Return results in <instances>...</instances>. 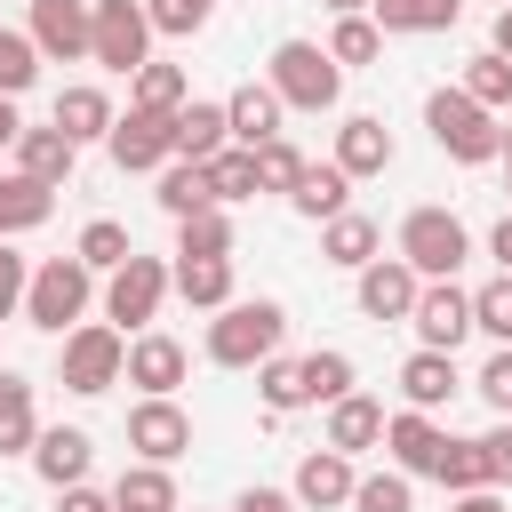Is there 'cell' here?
<instances>
[{"instance_id": "6da1fadb", "label": "cell", "mask_w": 512, "mask_h": 512, "mask_svg": "<svg viewBox=\"0 0 512 512\" xmlns=\"http://www.w3.org/2000/svg\"><path fill=\"white\" fill-rule=\"evenodd\" d=\"M424 128H432V144H440L456 168L504 160V120H496L488 104H472L464 88H432V96H424Z\"/></svg>"}, {"instance_id": "7a4b0ae2", "label": "cell", "mask_w": 512, "mask_h": 512, "mask_svg": "<svg viewBox=\"0 0 512 512\" xmlns=\"http://www.w3.org/2000/svg\"><path fill=\"white\" fill-rule=\"evenodd\" d=\"M288 336V312L272 296H232L216 320H208V360L216 368H264Z\"/></svg>"}, {"instance_id": "3957f363", "label": "cell", "mask_w": 512, "mask_h": 512, "mask_svg": "<svg viewBox=\"0 0 512 512\" xmlns=\"http://www.w3.org/2000/svg\"><path fill=\"white\" fill-rule=\"evenodd\" d=\"M264 80H272V96L288 112H336V96H344V64L320 40H280L272 64H264Z\"/></svg>"}, {"instance_id": "277c9868", "label": "cell", "mask_w": 512, "mask_h": 512, "mask_svg": "<svg viewBox=\"0 0 512 512\" xmlns=\"http://www.w3.org/2000/svg\"><path fill=\"white\" fill-rule=\"evenodd\" d=\"M88 296H96V272H88L80 256H48V264L32 272V288H24V320L48 328V336H72L80 312H88Z\"/></svg>"}, {"instance_id": "5b68a950", "label": "cell", "mask_w": 512, "mask_h": 512, "mask_svg": "<svg viewBox=\"0 0 512 512\" xmlns=\"http://www.w3.org/2000/svg\"><path fill=\"white\" fill-rule=\"evenodd\" d=\"M56 376H64V392H80V400L112 392V384L128 376V336H120L112 320H80V328L64 336V360H56Z\"/></svg>"}, {"instance_id": "8992f818", "label": "cell", "mask_w": 512, "mask_h": 512, "mask_svg": "<svg viewBox=\"0 0 512 512\" xmlns=\"http://www.w3.org/2000/svg\"><path fill=\"white\" fill-rule=\"evenodd\" d=\"M472 256V232L448 216V208H408L400 216V264L416 280H456V264Z\"/></svg>"}, {"instance_id": "52a82bcc", "label": "cell", "mask_w": 512, "mask_h": 512, "mask_svg": "<svg viewBox=\"0 0 512 512\" xmlns=\"http://www.w3.org/2000/svg\"><path fill=\"white\" fill-rule=\"evenodd\" d=\"M88 64H104V72H128V80L152 64V16H144V0H96Z\"/></svg>"}, {"instance_id": "ba28073f", "label": "cell", "mask_w": 512, "mask_h": 512, "mask_svg": "<svg viewBox=\"0 0 512 512\" xmlns=\"http://www.w3.org/2000/svg\"><path fill=\"white\" fill-rule=\"evenodd\" d=\"M168 288H176V280H168V264H160V256H128V264H120V272L104 280V320H112V328H136V336H144Z\"/></svg>"}, {"instance_id": "9c48e42d", "label": "cell", "mask_w": 512, "mask_h": 512, "mask_svg": "<svg viewBox=\"0 0 512 512\" xmlns=\"http://www.w3.org/2000/svg\"><path fill=\"white\" fill-rule=\"evenodd\" d=\"M104 152H112V168H128V176L168 168V160H176V120H160V112H136V104H128V112L112 120Z\"/></svg>"}, {"instance_id": "30bf717a", "label": "cell", "mask_w": 512, "mask_h": 512, "mask_svg": "<svg viewBox=\"0 0 512 512\" xmlns=\"http://www.w3.org/2000/svg\"><path fill=\"white\" fill-rule=\"evenodd\" d=\"M408 328H416V344H424V352H456V344L472 336V288H456V280H424V296H416Z\"/></svg>"}, {"instance_id": "8fae6325", "label": "cell", "mask_w": 512, "mask_h": 512, "mask_svg": "<svg viewBox=\"0 0 512 512\" xmlns=\"http://www.w3.org/2000/svg\"><path fill=\"white\" fill-rule=\"evenodd\" d=\"M128 448H136V464H176L192 448V416L176 400H136L128 408Z\"/></svg>"}, {"instance_id": "7c38bea8", "label": "cell", "mask_w": 512, "mask_h": 512, "mask_svg": "<svg viewBox=\"0 0 512 512\" xmlns=\"http://www.w3.org/2000/svg\"><path fill=\"white\" fill-rule=\"evenodd\" d=\"M96 32V0H32V48L56 64H80Z\"/></svg>"}, {"instance_id": "4fadbf2b", "label": "cell", "mask_w": 512, "mask_h": 512, "mask_svg": "<svg viewBox=\"0 0 512 512\" xmlns=\"http://www.w3.org/2000/svg\"><path fill=\"white\" fill-rule=\"evenodd\" d=\"M352 296H360V320H408L416 296H424V280L400 256H376L368 272H352Z\"/></svg>"}, {"instance_id": "5bb4252c", "label": "cell", "mask_w": 512, "mask_h": 512, "mask_svg": "<svg viewBox=\"0 0 512 512\" xmlns=\"http://www.w3.org/2000/svg\"><path fill=\"white\" fill-rule=\"evenodd\" d=\"M384 448H392V472L432 480V472H440V456H448V432H440L424 408H400V416L384 424Z\"/></svg>"}, {"instance_id": "9a60e30c", "label": "cell", "mask_w": 512, "mask_h": 512, "mask_svg": "<svg viewBox=\"0 0 512 512\" xmlns=\"http://www.w3.org/2000/svg\"><path fill=\"white\" fill-rule=\"evenodd\" d=\"M128 384H136L144 400H176V384H184V344L160 336V328L128 336Z\"/></svg>"}, {"instance_id": "2e32d148", "label": "cell", "mask_w": 512, "mask_h": 512, "mask_svg": "<svg viewBox=\"0 0 512 512\" xmlns=\"http://www.w3.org/2000/svg\"><path fill=\"white\" fill-rule=\"evenodd\" d=\"M88 464H96V440H88L80 424H48V432L32 440V472H40L48 488H80Z\"/></svg>"}, {"instance_id": "e0dca14e", "label": "cell", "mask_w": 512, "mask_h": 512, "mask_svg": "<svg viewBox=\"0 0 512 512\" xmlns=\"http://www.w3.org/2000/svg\"><path fill=\"white\" fill-rule=\"evenodd\" d=\"M352 488H360V472H352V456H336V448H312L304 464H296V504L304 512H336V504H352Z\"/></svg>"}, {"instance_id": "ac0fdd59", "label": "cell", "mask_w": 512, "mask_h": 512, "mask_svg": "<svg viewBox=\"0 0 512 512\" xmlns=\"http://www.w3.org/2000/svg\"><path fill=\"white\" fill-rule=\"evenodd\" d=\"M280 96H272V80H240L232 96H224V120H232V144L240 152H256V144H272L280 136Z\"/></svg>"}, {"instance_id": "d6986e66", "label": "cell", "mask_w": 512, "mask_h": 512, "mask_svg": "<svg viewBox=\"0 0 512 512\" xmlns=\"http://www.w3.org/2000/svg\"><path fill=\"white\" fill-rule=\"evenodd\" d=\"M456 392H464L456 352H424V344H416V352L400 360V400H408V408H424V416H432V408H448Z\"/></svg>"}, {"instance_id": "ffe728a7", "label": "cell", "mask_w": 512, "mask_h": 512, "mask_svg": "<svg viewBox=\"0 0 512 512\" xmlns=\"http://www.w3.org/2000/svg\"><path fill=\"white\" fill-rule=\"evenodd\" d=\"M336 168L360 184V176H384L392 168V128L376 120V112H352L344 128H336Z\"/></svg>"}, {"instance_id": "44dd1931", "label": "cell", "mask_w": 512, "mask_h": 512, "mask_svg": "<svg viewBox=\"0 0 512 512\" xmlns=\"http://www.w3.org/2000/svg\"><path fill=\"white\" fill-rule=\"evenodd\" d=\"M384 400H368V392H344L336 408H328V440L320 448H336V456H360V448H384Z\"/></svg>"}, {"instance_id": "7402d4cb", "label": "cell", "mask_w": 512, "mask_h": 512, "mask_svg": "<svg viewBox=\"0 0 512 512\" xmlns=\"http://www.w3.org/2000/svg\"><path fill=\"white\" fill-rule=\"evenodd\" d=\"M320 256H328L336 272H368V264L384 256V232H376V216H360V208H344L336 224H320Z\"/></svg>"}, {"instance_id": "603a6c76", "label": "cell", "mask_w": 512, "mask_h": 512, "mask_svg": "<svg viewBox=\"0 0 512 512\" xmlns=\"http://www.w3.org/2000/svg\"><path fill=\"white\" fill-rule=\"evenodd\" d=\"M72 160H80V144H72V136L56 128V120H48V128H24V136H16V168H24L32 184H56V192H64Z\"/></svg>"}, {"instance_id": "cb8c5ba5", "label": "cell", "mask_w": 512, "mask_h": 512, "mask_svg": "<svg viewBox=\"0 0 512 512\" xmlns=\"http://www.w3.org/2000/svg\"><path fill=\"white\" fill-rule=\"evenodd\" d=\"M168 280H176V296L200 304V312H224V304H232V256H176Z\"/></svg>"}, {"instance_id": "d4e9b609", "label": "cell", "mask_w": 512, "mask_h": 512, "mask_svg": "<svg viewBox=\"0 0 512 512\" xmlns=\"http://www.w3.org/2000/svg\"><path fill=\"white\" fill-rule=\"evenodd\" d=\"M48 216H56V184H32L24 168H8L0 176V240L8 232H40Z\"/></svg>"}, {"instance_id": "484cf974", "label": "cell", "mask_w": 512, "mask_h": 512, "mask_svg": "<svg viewBox=\"0 0 512 512\" xmlns=\"http://www.w3.org/2000/svg\"><path fill=\"white\" fill-rule=\"evenodd\" d=\"M112 120H120V112H112V96H104V88H88V80L56 96V128H64L72 144H104V136H112Z\"/></svg>"}, {"instance_id": "4316f807", "label": "cell", "mask_w": 512, "mask_h": 512, "mask_svg": "<svg viewBox=\"0 0 512 512\" xmlns=\"http://www.w3.org/2000/svg\"><path fill=\"white\" fill-rule=\"evenodd\" d=\"M288 208H296V216H312V224H336V216L352 208V176H344L336 160H320V168H304V184L288 192Z\"/></svg>"}, {"instance_id": "83f0119b", "label": "cell", "mask_w": 512, "mask_h": 512, "mask_svg": "<svg viewBox=\"0 0 512 512\" xmlns=\"http://www.w3.org/2000/svg\"><path fill=\"white\" fill-rule=\"evenodd\" d=\"M40 440V408H32V384L16 368H0V456H32Z\"/></svg>"}, {"instance_id": "f1b7e54d", "label": "cell", "mask_w": 512, "mask_h": 512, "mask_svg": "<svg viewBox=\"0 0 512 512\" xmlns=\"http://www.w3.org/2000/svg\"><path fill=\"white\" fill-rule=\"evenodd\" d=\"M224 144H232V120H224V104H200V96H192V104L176 112V160H216Z\"/></svg>"}, {"instance_id": "f546056e", "label": "cell", "mask_w": 512, "mask_h": 512, "mask_svg": "<svg viewBox=\"0 0 512 512\" xmlns=\"http://www.w3.org/2000/svg\"><path fill=\"white\" fill-rule=\"evenodd\" d=\"M128 104H136V112H160V120H176V112L192 104V80H184V64H144V72L128 80Z\"/></svg>"}, {"instance_id": "4dcf8cb0", "label": "cell", "mask_w": 512, "mask_h": 512, "mask_svg": "<svg viewBox=\"0 0 512 512\" xmlns=\"http://www.w3.org/2000/svg\"><path fill=\"white\" fill-rule=\"evenodd\" d=\"M376 32H448L464 16V0H368Z\"/></svg>"}, {"instance_id": "1f68e13d", "label": "cell", "mask_w": 512, "mask_h": 512, "mask_svg": "<svg viewBox=\"0 0 512 512\" xmlns=\"http://www.w3.org/2000/svg\"><path fill=\"white\" fill-rule=\"evenodd\" d=\"M448 496H480V488H496V464H488V440H448V456H440V472H432Z\"/></svg>"}, {"instance_id": "d6a6232c", "label": "cell", "mask_w": 512, "mask_h": 512, "mask_svg": "<svg viewBox=\"0 0 512 512\" xmlns=\"http://www.w3.org/2000/svg\"><path fill=\"white\" fill-rule=\"evenodd\" d=\"M112 504H120V512H176V480H168V464H128V472L112 480Z\"/></svg>"}, {"instance_id": "836d02e7", "label": "cell", "mask_w": 512, "mask_h": 512, "mask_svg": "<svg viewBox=\"0 0 512 512\" xmlns=\"http://www.w3.org/2000/svg\"><path fill=\"white\" fill-rule=\"evenodd\" d=\"M160 208L184 224V216H200V208H216V192H208V168L200 160H168L160 168Z\"/></svg>"}, {"instance_id": "e575fe53", "label": "cell", "mask_w": 512, "mask_h": 512, "mask_svg": "<svg viewBox=\"0 0 512 512\" xmlns=\"http://www.w3.org/2000/svg\"><path fill=\"white\" fill-rule=\"evenodd\" d=\"M72 256L88 264V272H120L128 256H136V240H128V224H112V216H96V224H80V240H72Z\"/></svg>"}, {"instance_id": "d590c367", "label": "cell", "mask_w": 512, "mask_h": 512, "mask_svg": "<svg viewBox=\"0 0 512 512\" xmlns=\"http://www.w3.org/2000/svg\"><path fill=\"white\" fill-rule=\"evenodd\" d=\"M256 400H264L272 416H296V408H312V392H304V360H280V352H272V360L256 368Z\"/></svg>"}, {"instance_id": "8d00e7d4", "label": "cell", "mask_w": 512, "mask_h": 512, "mask_svg": "<svg viewBox=\"0 0 512 512\" xmlns=\"http://www.w3.org/2000/svg\"><path fill=\"white\" fill-rule=\"evenodd\" d=\"M472 104H488V112H512V64L496 56V48H480V56H464V80H456Z\"/></svg>"}, {"instance_id": "74e56055", "label": "cell", "mask_w": 512, "mask_h": 512, "mask_svg": "<svg viewBox=\"0 0 512 512\" xmlns=\"http://www.w3.org/2000/svg\"><path fill=\"white\" fill-rule=\"evenodd\" d=\"M328 56H336L344 72L376 64V56H384V32H376V16H336V24H328Z\"/></svg>"}, {"instance_id": "f35d334b", "label": "cell", "mask_w": 512, "mask_h": 512, "mask_svg": "<svg viewBox=\"0 0 512 512\" xmlns=\"http://www.w3.org/2000/svg\"><path fill=\"white\" fill-rule=\"evenodd\" d=\"M200 168H208V192H216V208H224V200H248V192H264V184H256V152H240V144H224V152H216V160H200Z\"/></svg>"}, {"instance_id": "ab89813d", "label": "cell", "mask_w": 512, "mask_h": 512, "mask_svg": "<svg viewBox=\"0 0 512 512\" xmlns=\"http://www.w3.org/2000/svg\"><path fill=\"white\" fill-rule=\"evenodd\" d=\"M176 256H232V216L224 208H200L176 224Z\"/></svg>"}, {"instance_id": "60d3db41", "label": "cell", "mask_w": 512, "mask_h": 512, "mask_svg": "<svg viewBox=\"0 0 512 512\" xmlns=\"http://www.w3.org/2000/svg\"><path fill=\"white\" fill-rule=\"evenodd\" d=\"M352 512H416V480L408 472H360Z\"/></svg>"}, {"instance_id": "b9f144b4", "label": "cell", "mask_w": 512, "mask_h": 512, "mask_svg": "<svg viewBox=\"0 0 512 512\" xmlns=\"http://www.w3.org/2000/svg\"><path fill=\"white\" fill-rule=\"evenodd\" d=\"M304 168H312V160H304L288 136L256 144V184H264V192H296V184H304Z\"/></svg>"}, {"instance_id": "7bdbcfd3", "label": "cell", "mask_w": 512, "mask_h": 512, "mask_svg": "<svg viewBox=\"0 0 512 512\" xmlns=\"http://www.w3.org/2000/svg\"><path fill=\"white\" fill-rule=\"evenodd\" d=\"M304 392L336 408V400L352 392V352H336V344H328V352H304Z\"/></svg>"}, {"instance_id": "ee69618b", "label": "cell", "mask_w": 512, "mask_h": 512, "mask_svg": "<svg viewBox=\"0 0 512 512\" xmlns=\"http://www.w3.org/2000/svg\"><path fill=\"white\" fill-rule=\"evenodd\" d=\"M472 328L496 336V344H512V272H496L488 288H472Z\"/></svg>"}, {"instance_id": "f6af8a7d", "label": "cell", "mask_w": 512, "mask_h": 512, "mask_svg": "<svg viewBox=\"0 0 512 512\" xmlns=\"http://www.w3.org/2000/svg\"><path fill=\"white\" fill-rule=\"evenodd\" d=\"M40 80V48H32V32H0V96H24Z\"/></svg>"}, {"instance_id": "bcb514c9", "label": "cell", "mask_w": 512, "mask_h": 512, "mask_svg": "<svg viewBox=\"0 0 512 512\" xmlns=\"http://www.w3.org/2000/svg\"><path fill=\"white\" fill-rule=\"evenodd\" d=\"M144 16H152V32H200L208 16H216V0H144Z\"/></svg>"}, {"instance_id": "7dc6e473", "label": "cell", "mask_w": 512, "mask_h": 512, "mask_svg": "<svg viewBox=\"0 0 512 512\" xmlns=\"http://www.w3.org/2000/svg\"><path fill=\"white\" fill-rule=\"evenodd\" d=\"M472 392H480L496 416H512V344H496V352H488V368L472 376Z\"/></svg>"}, {"instance_id": "c3c4849f", "label": "cell", "mask_w": 512, "mask_h": 512, "mask_svg": "<svg viewBox=\"0 0 512 512\" xmlns=\"http://www.w3.org/2000/svg\"><path fill=\"white\" fill-rule=\"evenodd\" d=\"M24 288H32V272H24V256L0 240V320H8V312H24Z\"/></svg>"}, {"instance_id": "681fc988", "label": "cell", "mask_w": 512, "mask_h": 512, "mask_svg": "<svg viewBox=\"0 0 512 512\" xmlns=\"http://www.w3.org/2000/svg\"><path fill=\"white\" fill-rule=\"evenodd\" d=\"M56 512H120V504H112L104 488H88V480H80V488H56Z\"/></svg>"}, {"instance_id": "f907efd6", "label": "cell", "mask_w": 512, "mask_h": 512, "mask_svg": "<svg viewBox=\"0 0 512 512\" xmlns=\"http://www.w3.org/2000/svg\"><path fill=\"white\" fill-rule=\"evenodd\" d=\"M232 512H296V496H288V488H240Z\"/></svg>"}, {"instance_id": "816d5d0a", "label": "cell", "mask_w": 512, "mask_h": 512, "mask_svg": "<svg viewBox=\"0 0 512 512\" xmlns=\"http://www.w3.org/2000/svg\"><path fill=\"white\" fill-rule=\"evenodd\" d=\"M488 440V464H496V480H512V424H496V432H480Z\"/></svg>"}, {"instance_id": "f5cc1de1", "label": "cell", "mask_w": 512, "mask_h": 512, "mask_svg": "<svg viewBox=\"0 0 512 512\" xmlns=\"http://www.w3.org/2000/svg\"><path fill=\"white\" fill-rule=\"evenodd\" d=\"M488 256H496V272H512V216L488 232Z\"/></svg>"}, {"instance_id": "db71d44e", "label": "cell", "mask_w": 512, "mask_h": 512, "mask_svg": "<svg viewBox=\"0 0 512 512\" xmlns=\"http://www.w3.org/2000/svg\"><path fill=\"white\" fill-rule=\"evenodd\" d=\"M488 48H496V56L512 64V8H496V40H488Z\"/></svg>"}, {"instance_id": "11a10c76", "label": "cell", "mask_w": 512, "mask_h": 512, "mask_svg": "<svg viewBox=\"0 0 512 512\" xmlns=\"http://www.w3.org/2000/svg\"><path fill=\"white\" fill-rule=\"evenodd\" d=\"M24 136V120H16V96H0V144H16Z\"/></svg>"}, {"instance_id": "9f6ffc18", "label": "cell", "mask_w": 512, "mask_h": 512, "mask_svg": "<svg viewBox=\"0 0 512 512\" xmlns=\"http://www.w3.org/2000/svg\"><path fill=\"white\" fill-rule=\"evenodd\" d=\"M448 512H504V504H496V488H480V496H456Z\"/></svg>"}, {"instance_id": "6f0895ef", "label": "cell", "mask_w": 512, "mask_h": 512, "mask_svg": "<svg viewBox=\"0 0 512 512\" xmlns=\"http://www.w3.org/2000/svg\"><path fill=\"white\" fill-rule=\"evenodd\" d=\"M320 8H336V16H368V0H320Z\"/></svg>"}, {"instance_id": "680465c9", "label": "cell", "mask_w": 512, "mask_h": 512, "mask_svg": "<svg viewBox=\"0 0 512 512\" xmlns=\"http://www.w3.org/2000/svg\"><path fill=\"white\" fill-rule=\"evenodd\" d=\"M504 168H512V120H504Z\"/></svg>"}, {"instance_id": "91938a15", "label": "cell", "mask_w": 512, "mask_h": 512, "mask_svg": "<svg viewBox=\"0 0 512 512\" xmlns=\"http://www.w3.org/2000/svg\"><path fill=\"white\" fill-rule=\"evenodd\" d=\"M504 192H512V176H504Z\"/></svg>"}, {"instance_id": "94428289", "label": "cell", "mask_w": 512, "mask_h": 512, "mask_svg": "<svg viewBox=\"0 0 512 512\" xmlns=\"http://www.w3.org/2000/svg\"><path fill=\"white\" fill-rule=\"evenodd\" d=\"M504 8H512V0H504Z\"/></svg>"}]
</instances>
